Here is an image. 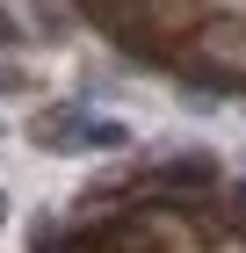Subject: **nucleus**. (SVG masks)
Here are the masks:
<instances>
[{
	"mask_svg": "<svg viewBox=\"0 0 246 253\" xmlns=\"http://www.w3.org/2000/svg\"><path fill=\"white\" fill-rule=\"evenodd\" d=\"M217 101H225V94H210V87H181V109H189V116H210Z\"/></svg>",
	"mask_w": 246,
	"mask_h": 253,
	"instance_id": "423d86ee",
	"label": "nucleus"
},
{
	"mask_svg": "<svg viewBox=\"0 0 246 253\" xmlns=\"http://www.w3.org/2000/svg\"><path fill=\"white\" fill-rule=\"evenodd\" d=\"M138 137H131V123H116V116H95L87 109V123H80V145L73 152H131Z\"/></svg>",
	"mask_w": 246,
	"mask_h": 253,
	"instance_id": "20e7f679",
	"label": "nucleus"
},
{
	"mask_svg": "<svg viewBox=\"0 0 246 253\" xmlns=\"http://www.w3.org/2000/svg\"><path fill=\"white\" fill-rule=\"evenodd\" d=\"M138 174H145L152 195H181V203H196V195H217L225 167H217V152H203V145H174V152H159V159H138Z\"/></svg>",
	"mask_w": 246,
	"mask_h": 253,
	"instance_id": "f257e3e1",
	"label": "nucleus"
},
{
	"mask_svg": "<svg viewBox=\"0 0 246 253\" xmlns=\"http://www.w3.org/2000/svg\"><path fill=\"white\" fill-rule=\"evenodd\" d=\"M80 123H87V101H51V109L29 116V145H37V152H73Z\"/></svg>",
	"mask_w": 246,
	"mask_h": 253,
	"instance_id": "f03ea898",
	"label": "nucleus"
},
{
	"mask_svg": "<svg viewBox=\"0 0 246 253\" xmlns=\"http://www.w3.org/2000/svg\"><path fill=\"white\" fill-rule=\"evenodd\" d=\"M0 94H29V73L22 65H0Z\"/></svg>",
	"mask_w": 246,
	"mask_h": 253,
	"instance_id": "0eeeda50",
	"label": "nucleus"
},
{
	"mask_svg": "<svg viewBox=\"0 0 246 253\" xmlns=\"http://www.w3.org/2000/svg\"><path fill=\"white\" fill-rule=\"evenodd\" d=\"M22 43H37L29 22H22V7H0V51H22Z\"/></svg>",
	"mask_w": 246,
	"mask_h": 253,
	"instance_id": "39448f33",
	"label": "nucleus"
},
{
	"mask_svg": "<svg viewBox=\"0 0 246 253\" xmlns=\"http://www.w3.org/2000/svg\"><path fill=\"white\" fill-rule=\"evenodd\" d=\"M0 232H7V195H0Z\"/></svg>",
	"mask_w": 246,
	"mask_h": 253,
	"instance_id": "6e6552de",
	"label": "nucleus"
},
{
	"mask_svg": "<svg viewBox=\"0 0 246 253\" xmlns=\"http://www.w3.org/2000/svg\"><path fill=\"white\" fill-rule=\"evenodd\" d=\"M22 22H29L37 43H65L73 37V7L65 0H22Z\"/></svg>",
	"mask_w": 246,
	"mask_h": 253,
	"instance_id": "7ed1b4c3",
	"label": "nucleus"
},
{
	"mask_svg": "<svg viewBox=\"0 0 246 253\" xmlns=\"http://www.w3.org/2000/svg\"><path fill=\"white\" fill-rule=\"evenodd\" d=\"M0 137H7V123H0Z\"/></svg>",
	"mask_w": 246,
	"mask_h": 253,
	"instance_id": "1a4fd4ad",
	"label": "nucleus"
}]
</instances>
